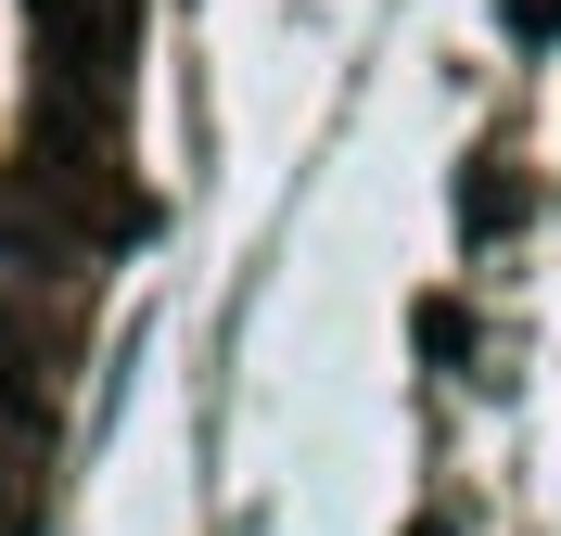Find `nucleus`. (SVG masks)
Masks as SVG:
<instances>
[{
  "instance_id": "f257e3e1",
  "label": "nucleus",
  "mask_w": 561,
  "mask_h": 536,
  "mask_svg": "<svg viewBox=\"0 0 561 536\" xmlns=\"http://www.w3.org/2000/svg\"><path fill=\"white\" fill-rule=\"evenodd\" d=\"M38 13V103L115 115V77L140 52V0H26Z\"/></svg>"
},
{
  "instance_id": "f03ea898",
  "label": "nucleus",
  "mask_w": 561,
  "mask_h": 536,
  "mask_svg": "<svg viewBox=\"0 0 561 536\" xmlns=\"http://www.w3.org/2000/svg\"><path fill=\"white\" fill-rule=\"evenodd\" d=\"M51 384H65V345L26 307H0V447H38L51 434Z\"/></svg>"
},
{
  "instance_id": "7ed1b4c3",
  "label": "nucleus",
  "mask_w": 561,
  "mask_h": 536,
  "mask_svg": "<svg viewBox=\"0 0 561 536\" xmlns=\"http://www.w3.org/2000/svg\"><path fill=\"white\" fill-rule=\"evenodd\" d=\"M511 217H524V192H511V179H472V192H459V230H472V243H485V230H511Z\"/></svg>"
},
{
  "instance_id": "20e7f679",
  "label": "nucleus",
  "mask_w": 561,
  "mask_h": 536,
  "mask_svg": "<svg viewBox=\"0 0 561 536\" xmlns=\"http://www.w3.org/2000/svg\"><path fill=\"white\" fill-rule=\"evenodd\" d=\"M409 536H447V524H434V511H421V524H409Z\"/></svg>"
}]
</instances>
